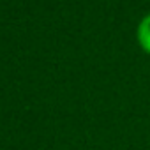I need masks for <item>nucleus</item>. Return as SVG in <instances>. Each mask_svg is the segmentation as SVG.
Segmentation results:
<instances>
[{
  "label": "nucleus",
  "mask_w": 150,
  "mask_h": 150,
  "mask_svg": "<svg viewBox=\"0 0 150 150\" xmlns=\"http://www.w3.org/2000/svg\"><path fill=\"white\" fill-rule=\"evenodd\" d=\"M136 39H138L139 48L150 55V14H146L139 21V25L136 28Z\"/></svg>",
  "instance_id": "1"
}]
</instances>
